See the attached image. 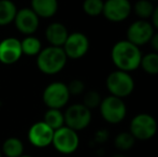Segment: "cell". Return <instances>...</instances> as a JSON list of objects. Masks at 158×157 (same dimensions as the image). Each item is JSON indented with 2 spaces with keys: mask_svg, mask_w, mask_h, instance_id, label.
<instances>
[{
  "mask_svg": "<svg viewBox=\"0 0 158 157\" xmlns=\"http://www.w3.org/2000/svg\"><path fill=\"white\" fill-rule=\"evenodd\" d=\"M30 9L40 19H51L57 13L58 0H30Z\"/></svg>",
  "mask_w": 158,
  "mask_h": 157,
  "instance_id": "obj_16",
  "label": "cell"
},
{
  "mask_svg": "<svg viewBox=\"0 0 158 157\" xmlns=\"http://www.w3.org/2000/svg\"><path fill=\"white\" fill-rule=\"evenodd\" d=\"M154 34L155 29L151 22L145 21V19H137L132 22L127 28L126 40L140 48V46L150 43Z\"/></svg>",
  "mask_w": 158,
  "mask_h": 157,
  "instance_id": "obj_9",
  "label": "cell"
},
{
  "mask_svg": "<svg viewBox=\"0 0 158 157\" xmlns=\"http://www.w3.org/2000/svg\"><path fill=\"white\" fill-rule=\"evenodd\" d=\"M1 151L6 157H19L24 153V144L21 139L10 137L4 140Z\"/></svg>",
  "mask_w": 158,
  "mask_h": 157,
  "instance_id": "obj_18",
  "label": "cell"
},
{
  "mask_svg": "<svg viewBox=\"0 0 158 157\" xmlns=\"http://www.w3.org/2000/svg\"><path fill=\"white\" fill-rule=\"evenodd\" d=\"M68 89L71 96H80L85 93V83L80 79L71 80L68 84Z\"/></svg>",
  "mask_w": 158,
  "mask_h": 157,
  "instance_id": "obj_26",
  "label": "cell"
},
{
  "mask_svg": "<svg viewBox=\"0 0 158 157\" xmlns=\"http://www.w3.org/2000/svg\"><path fill=\"white\" fill-rule=\"evenodd\" d=\"M99 109L102 118L109 124H119L125 119L127 114V107L123 99L112 95L102 98Z\"/></svg>",
  "mask_w": 158,
  "mask_h": 157,
  "instance_id": "obj_6",
  "label": "cell"
},
{
  "mask_svg": "<svg viewBox=\"0 0 158 157\" xmlns=\"http://www.w3.org/2000/svg\"><path fill=\"white\" fill-rule=\"evenodd\" d=\"M54 130L50 128L43 121L37 122L30 126L28 130V140L33 147H46L52 144Z\"/></svg>",
  "mask_w": 158,
  "mask_h": 157,
  "instance_id": "obj_14",
  "label": "cell"
},
{
  "mask_svg": "<svg viewBox=\"0 0 158 157\" xmlns=\"http://www.w3.org/2000/svg\"><path fill=\"white\" fill-rule=\"evenodd\" d=\"M68 36V29L60 22H53L45 29V39L52 46L63 48Z\"/></svg>",
  "mask_w": 158,
  "mask_h": 157,
  "instance_id": "obj_15",
  "label": "cell"
},
{
  "mask_svg": "<svg viewBox=\"0 0 158 157\" xmlns=\"http://www.w3.org/2000/svg\"><path fill=\"white\" fill-rule=\"evenodd\" d=\"M89 45V39L85 34L81 31H74L69 34L63 45V50L68 59H80L87 54Z\"/></svg>",
  "mask_w": 158,
  "mask_h": 157,
  "instance_id": "obj_10",
  "label": "cell"
},
{
  "mask_svg": "<svg viewBox=\"0 0 158 157\" xmlns=\"http://www.w3.org/2000/svg\"><path fill=\"white\" fill-rule=\"evenodd\" d=\"M151 19H152V25L154 27V29H156L158 31V6H155L154 11H153V14L151 16Z\"/></svg>",
  "mask_w": 158,
  "mask_h": 157,
  "instance_id": "obj_28",
  "label": "cell"
},
{
  "mask_svg": "<svg viewBox=\"0 0 158 157\" xmlns=\"http://www.w3.org/2000/svg\"><path fill=\"white\" fill-rule=\"evenodd\" d=\"M113 157H125V156H123V155H115V156H113Z\"/></svg>",
  "mask_w": 158,
  "mask_h": 157,
  "instance_id": "obj_31",
  "label": "cell"
},
{
  "mask_svg": "<svg viewBox=\"0 0 158 157\" xmlns=\"http://www.w3.org/2000/svg\"><path fill=\"white\" fill-rule=\"evenodd\" d=\"M135 139L129 131L119 132L114 139V145L121 151H129L133 147Z\"/></svg>",
  "mask_w": 158,
  "mask_h": 157,
  "instance_id": "obj_23",
  "label": "cell"
},
{
  "mask_svg": "<svg viewBox=\"0 0 158 157\" xmlns=\"http://www.w3.org/2000/svg\"><path fill=\"white\" fill-rule=\"evenodd\" d=\"M52 144L57 152L64 154V155L74 153L80 144L77 131L67 126H63L61 128L54 131Z\"/></svg>",
  "mask_w": 158,
  "mask_h": 157,
  "instance_id": "obj_8",
  "label": "cell"
},
{
  "mask_svg": "<svg viewBox=\"0 0 158 157\" xmlns=\"http://www.w3.org/2000/svg\"><path fill=\"white\" fill-rule=\"evenodd\" d=\"M151 1H152V2H154V1H158V0H151Z\"/></svg>",
  "mask_w": 158,
  "mask_h": 157,
  "instance_id": "obj_33",
  "label": "cell"
},
{
  "mask_svg": "<svg viewBox=\"0 0 158 157\" xmlns=\"http://www.w3.org/2000/svg\"><path fill=\"white\" fill-rule=\"evenodd\" d=\"M21 46H22V52L23 55L25 56H29L33 57L38 56L42 48V42L38 37L33 36H25V38L23 40H21Z\"/></svg>",
  "mask_w": 158,
  "mask_h": 157,
  "instance_id": "obj_19",
  "label": "cell"
},
{
  "mask_svg": "<svg viewBox=\"0 0 158 157\" xmlns=\"http://www.w3.org/2000/svg\"><path fill=\"white\" fill-rule=\"evenodd\" d=\"M0 157H2V153H1V151H0Z\"/></svg>",
  "mask_w": 158,
  "mask_h": 157,
  "instance_id": "obj_32",
  "label": "cell"
},
{
  "mask_svg": "<svg viewBox=\"0 0 158 157\" xmlns=\"http://www.w3.org/2000/svg\"><path fill=\"white\" fill-rule=\"evenodd\" d=\"M0 107H1V101H0Z\"/></svg>",
  "mask_w": 158,
  "mask_h": 157,
  "instance_id": "obj_34",
  "label": "cell"
},
{
  "mask_svg": "<svg viewBox=\"0 0 158 157\" xmlns=\"http://www.w3.org/2000/svg\"><path fill=\"white\" fill-rule=\"evenodd\" d=\"M106 86L110 95L124 99L133 93L135 83L129 72L116 69L106 76Z\"/></svg>",
  "mask_w": 158,
  "mask_h": 157,
  "instance_id": "obj_3",
  "label": "cell"
},
{
  "mask_svg": "<svg viewBox=\"0 0 158 157\" xmlns=\"http://www.w3.org/2000/svg\"><path fill=\"white\" fill-rule=\"evenodd\" d=\"M70 93L66 83L60 81L51 82L45 86L42 93V100L48 109H59L68 105L70 100Z\"/></svg>",
  "mask_w": 158,
  "mask_h": 157,
  "instance_id": "obj_4",
  "label": "cell"
},
{
  "mask_svg": "<svg viewBox=\"0 0 158 157\" xmlns=\"http://www.w3.org/2000/svg\"><path fill=\"white\" fill-rule=\"evenodd\" d=\"M64 126L80 131L85 129L92 122V111L83 103H73L64 112Z\"/></svg>",
  "mask_w": 158,
  "mask_h": 157,
  "instance_id": "obj_7",
  "label": "cell"
},
{
  "mask_svg": "<svg viewBox=\"0 0 158 157\" xmlns=\"http://www.w3.org/2000/svg\"><path fill=\"white\" fill-rule=\"evenodd\" d=\"M103 3V0H84L83 4H82V9L86 15L96 17L102 14Z\"/></svg>",
  "mask_w": 158,
  "mask_h": 157,
  "instance_id": "obj_24",
  "label": "cell"
},
{
  "mask_svg": "<svg viewBox=\"0 0 158 157\" xmlns=\"http://www.w3.org/2000/svg\"><path fill=\"white\" fill-rule=\"evenodd\" d=\"M142 52L139 46L128 40H119L111 50V59L117 70L132 72L139 69L142 59Z\"/></svg>",
  "mask_w": 158,
  "mask_h": 157,
  "instance_id": "obj_1",
  "label": "cell"
},
{
  "mask_svg": "<svg viewBox=\"0 0 158 157\" xmlns=\"http://www.w3.org/2000/svg\"><path fill=\"white\" fill-rule=\"evenodd\" d=\"M102 97L97 90H88V92L84 93L83 95V105L86 108L92 111L93 109L99 108L100 103H101Z\"/></svg>",
  "mask_w": 158,
  "mask_h": 157,
  "instance_id": "obj_25",
  "label": "cell"
},
{
  "mask_svg": "<svg viewBox=\"0 0 158 157\" xmlns=\"http://www.w3.org/2000/svg\"><path fill=\"white\" fill-rule=\"evenodd\" d=\"M17 6L12 0H0V26H8L13 23L17 13Z\"/></svg>",
  "mask_w": 158,
  "mask_h": 157,
  "instance_id": "obj_17",
  "label": "cell"
},
{
  "mask_svg": "<svg viewBox=\"0 0 158 157\" xmlns=\"http://www.w3.org/2000/svg\"><path fill=\"white\" fill-rule=\"evenodd\" d=\"M154 8V4L151 0H137L132 6V11L137 15L138 19L148 21L152 16Z\"/></svg>",
  "mask_w": 158,
  "mask_h": 157,
  "instance_id": "obj_21",
  "label": "cell"
},
{
  "mask_svg": "<svg viewBox=\"0 0 158 157\" xmlns=\"http://www.w3.org/2000/svg\"><path fill=\"white\" fill-rule=\"evenodd\" d=\"M43 122L55 131L64 126V112L59 109H48L44 113Z\"/></svg>",
  "mask_w": 158,
  "mask_h": 157,
  "instance_id": "obj_20",
  "label": "cell"
},
{
  "mask_svg": "<svg viewBox=\"0 0 158 157\" xmlns=\"http://www.w3.org/2000/svg\"><path fill=\"white\" fill-rule=\"evenodd\" d=\"M150 44L153 50H154L153 52L158 53V31H155V34L153 35L152 39H151V41H150Z\"/></svg>",
  "mask_w": 158,
  "mask_h": 157,
  "instance_id": "obj_29",
  "label": "cell"
},
{
  "mask_svg": "<svg viewBox=\"0 0 158 157\" xmlns=\"http://www.w3.org/2000/svg\"><path fill=\"white\" fill-rule=\"evenodd\" d=\"M109 137V134L106 130L102 129V130H99V131L96 132L95 134V140L97 141V142L99 143H102V142H106V139H108Z\"/></svg>",
  "mask_w": 158,
  "mask_h": 157,
  "instance_id": "obj_27",
  "label": "cell"
},
{
  "mask_svg": "<svg viewBox=\"0 0 158 157\" xmlns=\"http://www.w3.org/2000/svg\"><path fill=\"white\" fill-rule=\"evenodd\" d=\"M19 157H32V156H30V155H22V156H19Z\"/></svg>",
  "mask_w": 158,
  "mask_h": 157,
  "instance_id": "obj_30",
  "label": "cell"
},
{
  "mask_svg": "<svg viewBox=\"0 0 158 157\" xmlns=\"http://www.w3.org/2000/svg\"><path fill=\"white\" fill-rule=\"evenodd\" d=\"M140 68L143 69L145 73L150 76H157L158 74V53L151 52L143 55L140 64Z\"/></svg>",
  "mask_w": 158,
  "mask_h": 157,
  "instance_id": "obj_22",
  "label": "cell"
},
{
  "mask_svg": "<svg viewBox=\"0 0 158 157\" xmlns=\"http://www.w3.org/2000/svg\"><path fill=\"white\" fill-rule=\"evenodd\" d=\"M67 61L68 57L63 48L52 45L42 48L35 59L38 69L48 76H54L63 71Z\"/></svg>",
  "mask_w": 158,
  "mask_h": 157,
  "instance_id": "obj_2",
  "label": "cell"
},
{
  "mask_svg": "<svg viewBox=\"0 0 158 157\" xmlns=\"http://www.w3.org/2000/svg\"><path fill=\"white\" fill-rule=\"evenodd\" d=\"M13 23L21 34L31 36L39 28L40 17L30 8H22L17 10Z\"/></svg>",
  "mask_w": 158,
  "mask_h": 157,
  "instance_id": "obj_12",
  "label": "cell"
},
{
  "mask_svg": "<svg viewBox=\"0 0 158 157\" xmlns=\"http://www.w3.org/2000/svg\"><path fill=\"white\" fill-rule=\"evenodd\" d=\"M158 129L157 121L148 113H139L132 118L129 125V132L135 140H150L156 134Z\"/></svg>",
  "mask_w": 158,
  "mask_h": 157,
  "instance_id": "obj_5",
  "label": "cell"
},
{
  "mask_svg": "<svg viewBox=\"0 0 158 157\" xmlns=\"http://www.w3.org/2000/svg\"><path fill=\"white\" fill-rule=\"evenodd\" d=\"M132 4L130 0H106L102 15L112 23H122L130 16Z\"/></svg>",
  "mask_w": 158,
  "mask_h": 157,
  "instance_id": "obj_11",
  "label": "cell"
},
{
  "mask_svg": "<svg viewBox=\"0 0 158 157\" xmlns=\"http://www.w3.org/2000/svg\"><path fill=\"white\" fill-rule=\"evenodd\" d=\"M23 56L21 40L8 37L0 41V63L3 65H14Z\"/></svg>",
  "mask_w": 158,
  "mask_h": 157,
  "instance_id": "obj_13",
  "label": "cell"
}]
</instances>
